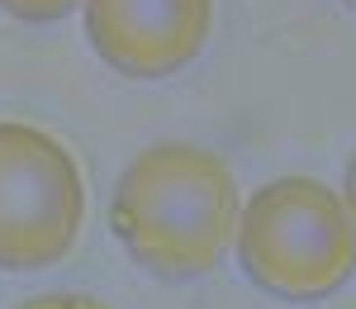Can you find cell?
<instances>
[{
  "mask_svg": "<svg viewBox=\"0 0 356 309\" xmlns=\"http://www.w3.org/2000/svg\"><path fill=\"white\" fill-rule=\"evenodd\" d=\"M243 214L238 176L214 148L157 143L119 176L110 228L143 271L166 281L209 276L233 248Z\"/></svg>",
  "mask_w": 356,
  "mask_h": 309,
  "instance_id": "obj_1",
  "label": "cell"
},
{
  "mask_svg": "<svg viewBox=\"0 0 356 309\" xmlns=\"http://www.w3.org/2000/svg\"><path fill=\"white\" fill-rule=\"evenodd\" d=\"M81 0H0V10L5 15H15V19H24V24H53L62 15H72Z\"/></svg>",
  "mask_w": 356,
  "mask_h": 309,
  "instance_id": "obj_5",
  "label": "cell"
},
{
  "mask_svg": "<svg viewBox=\"0 0 356 309\" xmlns=\"http://www.w3.org/2000/svg\"><path fill=\"white\" fill-rule=\"evenodd\" d=\"M247 281L290 305L328 300L356 276V228L342 196L314 176H280L238 214Z\"/></svg>",
  "mask_w": 356,
  "mask_h": 309,
  "instance_id": "obj_2",
  "label": "cell"
},
{
  "mask_svg": "<svg viewBox=\"0 0 356 309\" xmlns=\"http://www.w3.org/2000/svg\"><path fill=\"white\" fill-rule=\"evenodd\" d=\"M86 181L76 157L33 124H0V271H43L76 248Z\"/></svg>",
  "mask_w": 356,
  "mask_h": 309,
  "instance_id": "obj_3",
  "label": "cell"
},
{
  "mask_svg": "<svg viewBox=\"0 0 356 309\" xmlns=\"http://www.w3.org/2000/svg\"><path fill=\"white\" fill-rule=\"evenodd\" d=\"M352 5H356V0H352Z\"/></svg>",
  "mask_w": 356,
  "mask_h": 309,
  "instance_id": "obj_9",
  "label": "cell"
},
{
  "mask_svg": "<svg viewBox=\"0 0 356 309\" xmlns=\"http://www.w3.org/2000/svg\"><path fill=\"white\" fill-rule=\"evenodd\" d=\"M214 0H86V38L119 77L162 81L204 53Z\"/></svg>",
  "mask_w": 356,
  "mask_h": 309,
  "instance_id": "obj_4",
  "label": "cell"
},
{
  "mask_svg": "<svg viewBox=\"0 0 356 309\" xmlns=\"http://www.w3.org/2000/svg\"><path fill=\"white\" fill-rule=\"evenodd\" d=\"M347 5H352V0H347Z\"/></svg>",
  "mask_w": 356,
  "mask_h": 309,
  "instance_id": "obj_8",
  "label": "cell"
},
{
  "mask_svg": "<svg viewBox=\"0 0 356 309\" xmlns=\"http://www.w3.org/2000/svg\"><path fill=\"white\" fill-rule=\"evenodd\" d=\"M342 205H347L352 228H356V152H352V162H347V196H342Z\"/></svg>",
  "mask_w": 356,
  "mask_h": 309,
  "instance_id": "obj_7",
  "label": "cell"
},
{
  "mask_svg": "<svg viewBox=\"0 0 356 309\" xmlns=\"http://www.w3.org/2000/svg\"><path fill=\"white\" fill-rule=\"evenodd\" d=\"M15 309H110L95 295H76V290H48V295H29Z\"/></svg>",
  "mask_w": 356,
  "mask_h": 309,
  "instance_id": "obj_6",
  "label": "cell"
}]
</instances>
